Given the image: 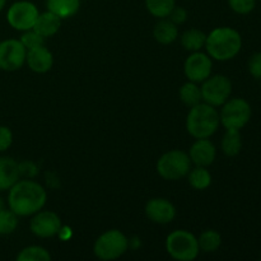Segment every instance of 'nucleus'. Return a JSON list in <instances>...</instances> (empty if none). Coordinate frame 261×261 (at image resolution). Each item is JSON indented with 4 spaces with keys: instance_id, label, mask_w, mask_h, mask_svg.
<instances>
[{
    "instance_id": "nucleus-27",
    "label": "nucleus",
    "mask_w": 261,
    "mask_h": 261,
    "mask_svg": "<svg viewBox=\"0 0 261 261\" xmlns=\"http://www.w3.org/2000/svg\"><path fill=\"white\" fill-rule=\"evenodd\" d=\"M18 227V216L13 211L2 209L0 211V236L13 233Z\"/></svg>"
},
{
    "instance_id": "nucleus-16",
    "label": "nucleus",
    "mask_w": 261,
    "mask_h": 261,
    "mask_svg": "<svg viewBox=\"0 0 261 261\" xmlns=\"http://www.w3.org/2000/svg\"><path fill=\"white\" fill-rule=\"evenodd\" d=\"M19 178V163L10 157H0V191L9 190Z\"/></svg>"
},
{
    "instance_id": "nucleus-30",
    "label": "nucleus",
    "mask_w": 261,
    "mask_h": 261,
    "mask_svg": "<svg viewBox=\"0 0 261 261\" xmlns=\"http://www.w3.org/2000/svg\"><path fill=\"white\" fill-rule=\"evenodd\" d=\"M247 68H249L250 74L254 78L261 79V53H256L251 55L247 63Z\"/></svg>"
},
{
    "instance_id": "nucleus-35",
    "label": "nucleus",
    "mask_w": 261,
    "mask_h": 261,
    "mask_svg": "<svg viewBox=\"0 0 261 261\" xmlns=\"http://www.w3.org/2000/svg\"><path fill=\"white\" fill-rule=\"evenodd\" d=\"M2 209H4V203H3V200L0 199V211H2Z\"/></svg>"
},
{
    "instance_id": "nucleus-2",
    "label": "nucleus",
    "mask_w": 261,
    "mask_h": 261,
    "mask_svg": "<svg viewBox=\"0 0 261 261\" xmlns=\"http://www.w3.org/2000/svg\"><path fill=\"white\" fill-rule=\"evenodd\" d=\"M205 48L212 60L228 61L241 51L242 37L234 28L218 27L206 36Z\"/></svg>"
},
{
    "instance_id": "nucleus-20",
    "label": "nucleus",
    "mask_w": 261,
    "mask_h": 261,
    "mask_svg": "<svg viewBox=\"0 0 261 261\" xmlns=\"http://www.w3.org/2000/svg\"><path fill=\"white\" fill-rule=\"evenodd\" d=\"M222 150L227 157H236L242 149V137L240 130L226 129L221 143Z\"/></svg>"
},
{
    "instance_id": "nucleus-14",
    "label": "nucleus",
    "mask_w": 261,
    "mask_h": 261,
    "mask_svg": "<svg viewBox=\"0 0 261 261\" xmlns=\"http://www.w3.org/2000/svg\"><path fill=\"white\" fill-rule=\"evenodd\" d=\"M188 154L191 163L200 167H208L216 161L217 149L209 138H204V139L195 140V143L189 149Z\"/></svg>"
},
{
    "instance_id": "nucleus-31",
    "label": "nucleus",
    "mask_w": 261,
    "mask_h": 261,
    "mask_svg": "<svg viewBox=\"0 0 261 261\" xmlns=\"http://www.w3.org/2000/svg\"><path fill=\"white\" fill-rule=\"evenodd\" d=\"M13 143V134L12 130L8 126L0 125V152H4L12 145Z\"/></svg>"
},
{
    "instance_id": "nucleus-9",
    "label": "nucleus",
    "mask_w": 261,
    "mask_h": 261,
    "mask_svg": "<svg viewBox=\"0 0 261 261\" xmlns=\"http://www.w3.org/2000/svg\"><path fill=\"white\" fill-rule=\"evenodd\" d=\"M38 14L40 13H38L37 7L33 3L17 2L8 10L7 19L10 27L24 32V31L32 30Z\"/></svg>"
},
{
    "instance_id": "nucleus-26",
    "label": "nucleus",
    "mask_w": 261,
    "mask_h": 261,
    "mask_svg": "<svg viewBox=\"0 0 261 261\" xmlns=\"http://www.w3.org/2000/svg\"><path fill=\"white\" fill-rule=\"evenodd\" d=\"M18 261H50L51 255L42 246H28L24 247L18 254Z\"/></svg>"
},
{
    "instance_id": "nucleus-23",
    "label": "nucleus",
    "mask_w": 261,
    "mask_h": 261,
    "mask_svg": "<svg viewBox=\"0 0 261 261\" xmlns=\"http://www.w3.org/2000/svg\"><path fill=\"white\" fill-rule=\"evenodd\" d=\"M188 178L191 188L195 190H205L212 184L211 172L206 170V167H200V166H196L195 168L189 171Z\"/></svg>"
},
{
    "instance_id": "nucleus-5",
    "label": "nucleus",
    "mask_w": 261,
    "mask_h": 261,
    "mask_svg": "<svg viewBox=\"0 0 261 261\" xmlns=\"http://www.w3.org/2000/svg\"><path fill=\"white\" fill-rule=\"evenodd\" d=\"M166 250L172 259L178 261H193L200 252L198 239L185 229H176L168 234Z\"/></svg>"
},
{
    "instance_id": "nucleus-29",
    "label": "nucleus",
    "mask_w": 261,
    "mask_h": 261,
    "mask_svg": "<svg viewBox=\"0 0 261 261\" xmlns=\"http://www.w3.org/2000/svg\"><path fill=\"white\" fill-rule=\"evenodd\" d=\"M228 4L237 14H249L254 10L256 0H228Z\"/></svg>"
},
{
    "instance_id": "nucleus-3",
    "label": "nucleus",
    "mask_w": 261,
    "mask_h": 261,
    "mask_svg": "<svg viewBox=\"0 0 261 261\" xmlns=\"http://www.w3.org/2000/svg\"><path fill=\"white\" fill-rule=\"evenodd\" d=\"M221 125L219 112L216 107L200 102L196 106L190 107L188 117H186V130L195 139L211 138L216 134Z\"/></svg>"
},
{
    "instance_id": "nucleus-22",
    "label": "nucleus",
    "mask_w": 261,
    "mask_h": 261,
    "mask_svg": "<svg viewBox=\"0 0 261 261\" xmlns=\"http://www.w3.org/2000/svg\"><path fill=\"white\" fill-rule=\"evenodd\" d=\"M178 96H180V99L184 102V105L189 107H194L200 103V102H203L200 87L190 81L181 86L180 91H178Z\"/></svg>"
},
{
    "instance_id": "nucleus-11",
    "label": "nucleus",
    "mask_w": 261,
    "mask_h": 261,
    "mask_svg": "<svg viewBox=\"0 0 261 261\" xmlns=\"http://www.w3.org/2000/svg\"><path fill=\"white\" fill-rule=\"evenodd\" d=\"M213 61L208 54L201 51L191 53V55L186 59L184 71L186 78L194 83H203L206 78L212 75Z\"/></svg>"
},
{
    "instance_id": "nucleus-19",
    "label": "nucleus",
    "mask_w": 261,
    "mask_h": 261,
    "mask_svg": "<svg viewBox=\"0 0 261 261\" xmlns=\"http://www.w3.org/2000/svg\"><path fill=\"white\" fill-rule=\"evenodd\" d=\"M81 0H47V10L58 15L60 19H66L78 13Z\"/></svg>"
},
{
    "instance_id": "nucleus-36",
    "label": "nucleus",
    "mask_w": 261,
    "mask_h": 261,
    "mask_svg": "<svg viewBox=\"0 0 261 261\" xmlns=\"http://www.w3.org/2000/svg\"><path fill=\"white\" fill-rule=\"evenodd\" d=\"M260 2H261V0H260Z\"/></svg>"
},
{
    "instance_id": "nucleus-4",
    "label": "nucleus",
    "mask_w": 261,
    "mask_h": 261,
    "mask_svg": "<svg viewBox=\"0 0 261 261\" xmlns=\"http://www.w3.org/2000/svg\"><path fill=\"white\" fill-rule=\"evenodd\" d=\"M157 173L167 181H177L188 176L191 170V161L188 153L172 149L163 153L157 161Z\"/></svg>"
},
{
    "instance_id": "nucleus-24",
    "label": "nucleus",
    "mask_w": 261,
    "mask_h": 261,
    "mask_svg": "<svg viewBox=\"0 0 261 261\" xmlns=\"http://www.w3.org/2000/svg\"><path fill=\"white\" fill-rule=\"evenodd\" d=\"M198 244L200 251L206 252V254L214 252L221 247L222 236L219 232L214 231V229H206L199 236Z\"/></svg>"
},
{
    "instance_id": "nucleus-15",
    "label": "nucleus",
    "mask_w": 261,
    "mask_h": 261,
    "mask_svg": "<svg viewBox=\"0 0 261 261\" xmlns=\"http://www.w3.org/2000/svg\"><path fill=\"white\" fill-rule=\"evenodd\" d=\"M25 63L28 68L32 71L38 74L47 73L54 65V56L48 48L45 47V45L40 47L32 48L27 51L25 56Z\"/></svg>"
},
{
    "instance_id": "nucleus-25",
    "label": "nucleus",
    "mask_w": 261,
    "mask_h": 261,
    "mask_svg": "<svg viewBox=\"0 0 261 261\" xmlns=\"http://www.w3.org/2000/svg\"><path fill=\"white\" fill-rule=\"evenodd\" d=\"M175 0H145L147 10L155 18H167L172 9L175 8Z\"/></svg>"
},
{
    "instance_id": "nucleus-34",
    "label": "nucleus",
    "mask_w": 261,
    "mask_h": 261,
    "mask_svg": "<svg viewBox=\"0 0 261 261\" xmlns=\"http://www.w3.org/2000/svg\"><path fill=\"white\" fill-rule=\"evenodd\" d=\"M5 4H7V0H0V12H2L3 8L5 7Z\"/></svg>"
},
{
    "instance_id": "nucleus-33",
    "label": "nucleus",
    "mask_w": 261,
    "mask_h": 261,
    "mask_svg": "<svg viewBox=\"0 0 261 261\" xmlns=\"http://www.w3.org/2000/svg\"><path fill=\"white\" fill-rule=\"evenodd\" d=\"M31 170H36V167L33 166L32 162H23L19 163V172L20 176L24 175L28 176V177H33L36 175L35 171H31Z\"/></svg>"
},
{
    "instance_id": "nucleus-10",
    "label": "nucleus",
    "mask_w": 261,
    "mask_h": 261,
    "mask_svg": "<svg viewBox=\"0 0 261 261\" xmlns=\"http://www.w3.org/2000/svg\"><path fill=\"white\" fill-rule=\"evenodd\" d=\"M27 50L20 40H4L0 42V69L4 71H17L24 65Z\"/></svg>"
},
{
    "instance_id": "nucleus-13",
    "label": "nucleus",
    "mask_w": 261,
    "mask_h": 261,
    "mask_svg": "<svg viewBox=\"0 0 261 261\" xmlns=\"http://www.w3.org/2000/svg\"><path fill=\"white\" fill-rule=\"evenodd\" d=\"M148 219L157 224H168L175 219L176 208L170 200L163 198L150 199L145 205Z\"/></svg>"
},
{
    "instance_id": "nucleus-18",
    "label": "nucleus",
    "mask_w": 261,
    "mask_h": 261,
    "mask_svg": "<svg viewBox=\"0 0 261 261\" xmlns=\"http://www.w3.org/2000/svg\"><path fill=\"white\" fill-rule=\"evenodd\" d=\"M153 36H154L155 41L161 45H170L177 40L178 28L170 19L163 18L155 24L154 30H153Z\"/></svg>"
},
{
    "instance_id": "nucleus-28",
    "label": "nucleus",
    "mask_w": 261,
    "mask_h": 261,
    "mask_svg": "<svg viewBox=\"0 0 261 261\" xmlns=\"http://www.w3.org/2000/svg\"><path fill=\"white\" fill-rule=\"evenodd\" d=\"M20 42L25 47V50H32V48L40 47V46L45 45V37L36 32L35 30L24 31V33L20 37Z\"/></svg>"
},
{
    "instance_id": "nucleus-8",
    "label": "nucleus",
    "mask_w": 261,
    "mask_h": 261,
    "mask_svg": "<svg viewBox=\"0 0 261 261\" xmlns=\"http://www.w3.org/2000/svg\"><path fill=\"white\" fill-rule=\"evenodd\" d=\"M200 89L203 102L213 107H221L227 99L231 98L232 82L228 76L217 74L206 78Z\"/></svg>"
},
{
    "instance_id": "nucleus-21",
    "label": "nucleus",
    "mask_w": 261,
    "mask_h": 261,
    "mask_svg": "<svg viewBox=\"0 0 261 261\" xmlns=\"http://www.w3.org/2000/svg\"><path fill=\"white\" fill-rule=\"evenodd\" d=\"M206 35L200 30L196 28H191V30L185 31L181 35V45L185 50L190 51V53H195V51H200L201 47L205 46Z\"/></svg>"
},
{
    "instance_id": "nucleus-7",
    "label": "nucleus",
    "mask_w": 261,
    "mask_h": 261,
    "mask_svg": "<svg viewBox=\"0 0 261 261\" xmlns=\"http://www.w3.org/2000/svg\"><path fill=\"white\" fill-rule=\"evenodd\" d=\"M252 115L251 106L244 98H229L222 105V110L219 112L221 124L226 129L241 130L246 126Z\"/></svg>"
},
{
    "instance_id": "nucleus-1",
    "label": "nucleus",
    "mask_w": 261,
    "mask_h": 261,
    "mask_svg": "<svg viewBox=\"0 0 261 261\" xmlns=\"http://www.w3.org/2000/svg\"><path fill=\"white\" fill-rule=\"evenodd\" d=\"M47 193L33 180H19L9 189L8 205L18 217L33 216L45 206Z\"/></svg>"
},
{
    "instance_id": "nucleus-6",
    "label": "nucleus",
    "mask_w": 261,
    "mask_h": 261,
    "mask_svg": "<svg viewBox=\"0 0 261 261\" xmlns=\"http://www.w3.org/2000/svg\"><path fill=\"white\" fill-rule=\"evenodd\" d=\"M130 242L119 229L103 232L93 245V252L99 260L111 261L121 257L127 251Z\"/></svg>"
},
{
    "instance_id": "nucleus-17",
    "label": "nucleus",
    "mask_w": 261,
    "mask_h": 261,
    "mask_svg": "<svg viewBox=\"0 0 261 261\" xmlns=\"http://www.w3.org/2000/svg\"><path fill=\"white\" fill-rule=\"evenodd\" d=\"M61 27V19L56 14H54L53 12L47 10L45 13H41L38 14L37 19H36L35 25H33L32 30H35L36 32L40 33L42 37H53L54 35L59 32Z\"/></svg>"
},
{
    "instance_id": "nucleus-32",
    "label": "nucleus",
    "mask_w": 261,
    "mask_h": 261,
    "mask_svg": "<svg viewBox=\"0 0 261 261\" xmlns=\"http://www.w3.org/2000/svg\"><path fill=\"white\" fill-rule=\"evenodd\" d=\"M167 18L171 22L175 23L176 25L182 24V23H185L186 19H188V12H186L182 7H176L175 5V8H173L172 12L170 13V15H168Z\"/></svg>"
},
{
    "instance_id": "nucleus-12",
    "label": "nucleus",
    "mask_w": 261,
    "mask_h": 261,
    "mask_svg": "<svg viewBox=\"0 0 261 261\" xmlns=\"http://www.w3.org/2000/svg\"><path fill=\"white\" fill-rule=\"evenodd\" d=\"M33 216L35 217L31 219L30 223L31 232L40 239H50V237L56 236L63 226L60 217L55 212L40 211Z\"/></svg>"
}]
</instances>
